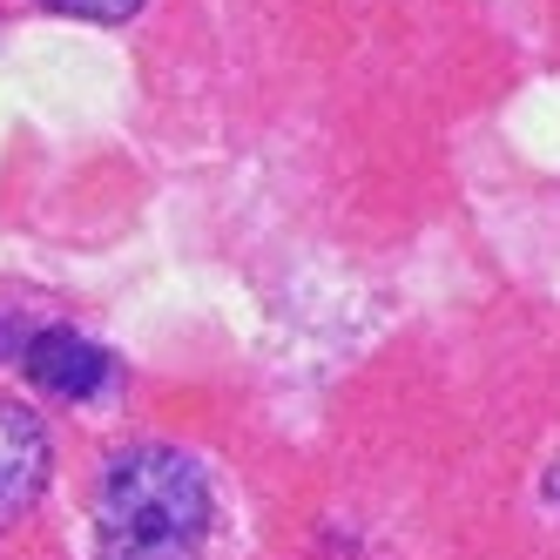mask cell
Segmentation results:
<instances>
[{"label":"cell","mask_w":560,"mask_h":560,"mask_svg":"<svg viewBox=\"0 0 560 560\" xmlns=\"http://www.w3.org/2000/svg\"><path fill=\"white\" fill-rule=\"evenodd\" d=\"M55 14H74V21H129L142 0H42Z\"/></svg>","instance_id":"4"},{"label":"cell","mask_w":560,"mask_h":560,"mask_svg":"<svg viewBox=\"0 0 560 560\" xmlns=\"http://www.w3.org/2000/svg\"><path fill=\"white\" fill-rule=\"evenodd\" d=\"M217 527L210 472L183 446L136 439L108 453L95 479V547L102 560H196Z\"/></svg>","instance_id":"1"},{"label":"cell","mask_w":560,"mask_h":560,"mask_svg":"<svg viewBox=\"0 0 560 560\" xmlns=\"http://www.w3.org/2000/svg\"><path fill=\"white\" fill-rule=\"evenodd\" d=\"M48 466H55V446H48V425L34 419L21 398H0V534L42 500L48 487Z\"/></svg>","instance_id":"3"},{"label":"cell","mask_w":560,"mask_h":560,"mask_svg":"<svg viewBox=\"0 0 560 560\" xmlns=\"http://www.w3.org/2000/svg\"><path fill=\"white\" fill-rule=\"evenodd\" d=\"M547 500L560 506V459H553V472H547Z\"/></svg>","instance_id":"5"},{"label":"cell","mask_w":560,"mask_h":560,"mask_svg":"<svg viewBox=\"0 0 560 560\" xmlns=\"http://www.w3.org/2000/svg\"><path fill=\"white\" fill-rule=\"evenodd\" d=\"M21 372L42 385L48 398H68V406H89V398L108 392L115 378V358L82 338V331H68V325H34V338L21 345Z\"/></svg>","instance_id":"2"}]
</instances>
